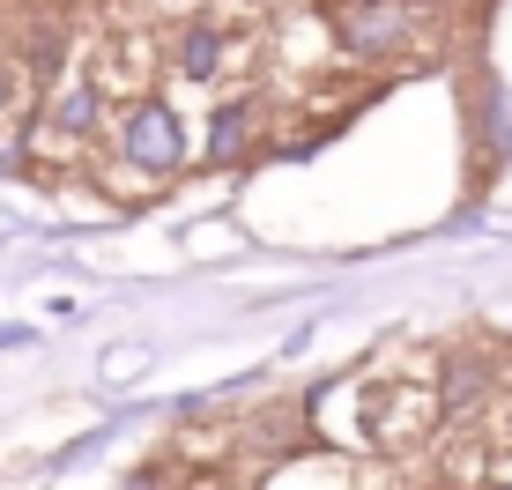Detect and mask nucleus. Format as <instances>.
Segmentation results:
<instances>
[{"label": "nucleus", "mask_w": 512, "mask_h": 490, "mask_svg": "<svg viewBox=\"0 0 512 490\" xmlns=\"http://www.w3.org/2000/svg\"><path fill=\"white\" fill-rule=\"evenodd\" d=\"M238 134H245V112H223L216 119V149H238Z\"/></svg>", "instance_id": "7ed1b4c3"}, {"label": "nucleus", "mask_w": 512, "mask_h": 490, "mask_svg": "<svg viewBox=\"0 0 512 490\" xmlns=\"http://www.w3.org/2000/svg\"><path fill=\"white\" fill-rule=\"evenodd\" d=\"M127 142H134L141 164H171V156H179V127H171V112H141Z\"/></svg>", "instance_id": "f257e3e1"}, {"label": "nucleus", "mask_w": 512, "mask_h": 490, "mask_svg": "<svg viewBox=\"0 0 512 490\" xmlns=\"http://www.w3.org/2000/svg\"><path fill=\"white\" fill-rule=\"evenodd\" d=\"M186 67H193V75L216 67V38H208V30H193V38H186Z\"/></svg>", "instance_id": "f03ea898"}]
</instances>
